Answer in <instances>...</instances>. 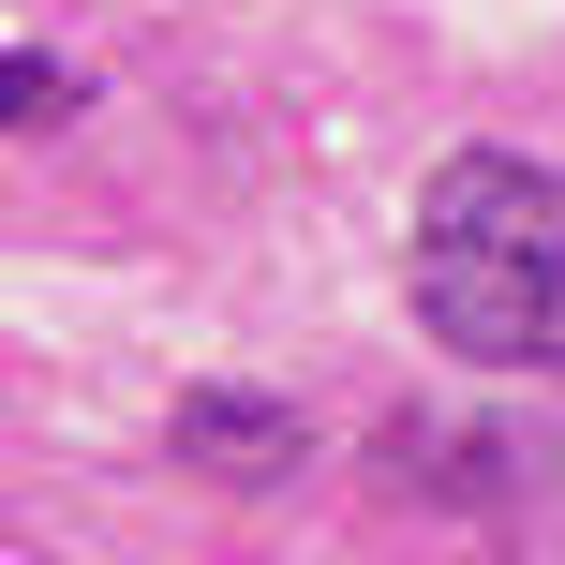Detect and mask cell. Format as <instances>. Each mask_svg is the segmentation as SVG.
Listing matches in <instances>:
<instances>
[{
  "label": "cell",
  "instance_id": "cell-1",
  "mask_svg": "<svg viewBox=\"0 0 565 565\" xmlns=\"http://www.w3.org/2000/svg\"><path fill=\"white\" fill-rule=\"evenodd\" d=\"M417 328L477 372H565V164L447 149L417 194Z\"/></svg>",
  "mask_w": 565,
  "mask_h": 565
},
{
  "label": "cell",
  "instance_id": "cell-2",
  "mask_svg": "<svg viewBox=\"0 0 565 565\" xmlns=\"http://www.w3.org/2000/svg\"><path fill=\"white\" fill-rule=\"evenodd\" d=\"M179 461H194V477H224V491H268L282 461H312V431H298V402L194 387V402H179Z\"/></svg>",
  "mask_w": 565,
  "mask_h": 565
},
{
  "label": "cell",
  "instance_id": "cell-3",
  "mask_svg": "<svg viewBox=\"0 0 565 565\" xmlns=\"http://www.w3.org/2000/svg\"><path fill=\"white\" fill-rule=\"evenodd\" d=\"M0 89H15V119H30V135H45V119H75V105H89V89L60 75L45 45H15V75H0Z\"/></svg>",
  "mask_w": 565,
  "mask_h": 565
}]
</instances>
